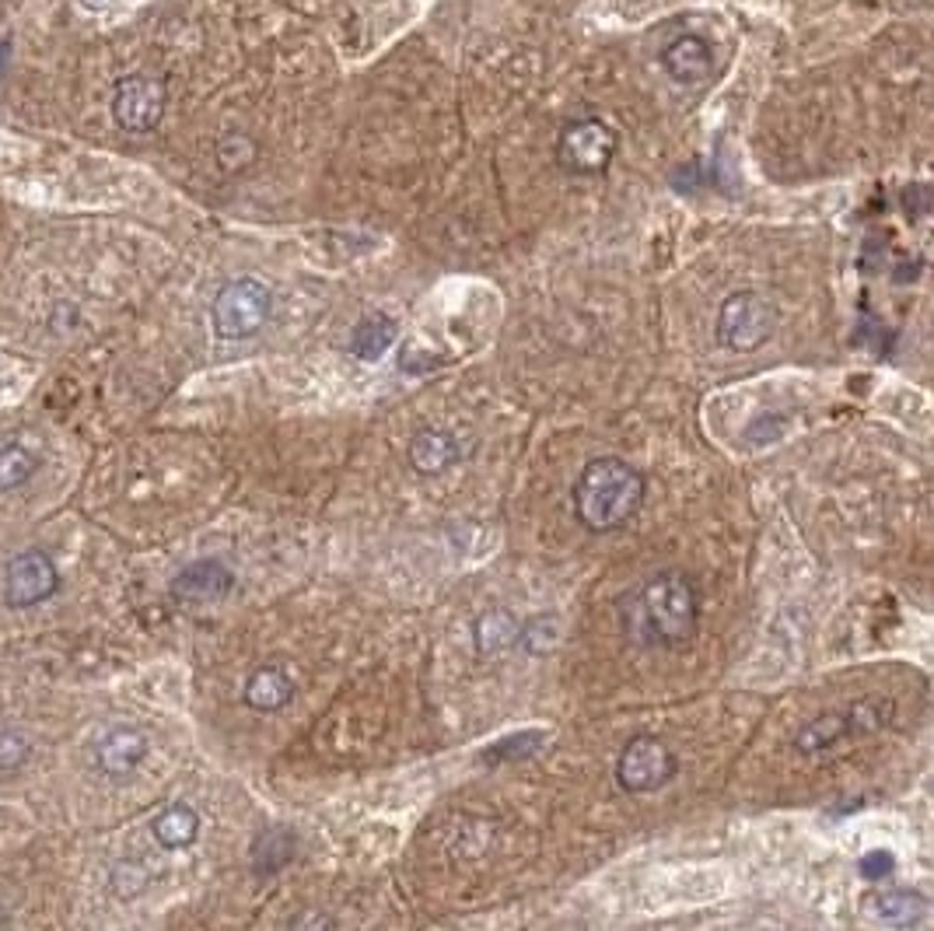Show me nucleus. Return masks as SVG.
<instances>
[{
    "label": "nucleus",
    "mask_w": 934,
    "mask_h": 931,
    "mask_svg": "<svg viewBox=\"0 0 934 931\" xmlns=\"http://www.w3.org/2000/svg\"><path fill=\"white\" fill-rule=\"evenodd\" d=\"M645 490V477L630 463L616 455H599L584 463L574 480V515L589 533H613L640 511Z\"/></svg>",
    "instance_id": "1"
},
{
    "label": "nucleus",
    "mask_w": 934,
    "mask_h": 931,
    "mask_svg": "<svg viewBox=\"0 0 934 931\" xmlns=\"http://www.w3.org/2000/svg\"><path fill=\"white\" fill-rule=\"evenodd\" d=\"M60 586L57 564L46 550H22L18 557H11L8 571H4V602L14 610H29L46 602Z\"/></svg>",
    "instance_id": "8"
},
{
    "label": "nucleus",
    "mask_w": 934,
    "mask_h": 931,
    "mask_svg": "<svg viewBox=\"0 0 934 931\" xmlns=\"http://www.w3.org/2000/svg\"><path fill=\"white\" fill-rule=\"evenodd\" d=\"M662 67L675 84H707L714 75V49L700 35H680L662 49Z\"/></svg>",
    "instance_id": "10"
},
{
    "label": "nucleus",
    "mask_w": 934,
    "mask_h": 931,
    "mask_svg": "<svg viewBox=\"0 0 934 931\" xmlns=\"http://www.w3.org/2000/svg\"><path fill=\"white\" fill-rule=\"evenodd\" d=\"M519 634H522V624L515 620V613H508V610H487L480 620H476L472 642H476V651L501 655V651H508V648L519 645Z\"/></svg>",
    "instance_id": "17"
},
{
    "label": "nucleus",
    "mask_w": 934,
    "mask_h": 931,
    "mask_svg": "<svg viewBox=\"0 0 934 931\" xmlns=\"http://www.w3.org/2000/svg\"><path fill=\"white\" fill-rule=\"evenodd\" d=\"M144 757H148V736L134 725H113L95 739V763L109 777L134 774Z\"/></svg>",
    "instance_id": "9"
},
{
    "label": "nucleus",
    "mask_w": 934,
    "mask_h": 931,
    "mask_svg": "<svg viewBox=\"0 0 934 931\" xmlns=\"http://www.w3.org/2000/svg\"><path fill=\"white\" fill-rule=\"evenodd\" d=\"M546 736L543 733H519V736H504L501 742H493L483 753V760H498V763H515V760H528L543 750Z\"/></svg>",
    "instance_id": "21"
},
{
    "label": "nucleus",
    "mask_w": 934,
    "mask_h": 931,
    "mask_svg": "<svg viewBox=\"0 0 934 931\" xmlns=\"http://www.w3.org/2000/svg\"><path fill=\"white\" fill-rule=\"evenodd\" d=\"M847 736H854L851 718H847V707H844V711H830V715H819V718H812L805 728H798L795 750H798L801 757H816V753L830 750V746H836L840 739H847Z\"/></svg>",
    "instance_id": "15"
},
{
    "label": "nucleus",
    "mask_w": 934,
    "mask_h": 931,
    "mask_svg": "<svg viewBox=\"0 0 934 931\" xmlns=\"http://www.w3.org/2000/svg\"><path fill=\"white\" fill-rule=\"evenodd\" d=\"M616 151H619L616 130L595 116H584L574 120L571 126H563V134L557 140V161L571 175H602L613 166Z\"/></svg>",
    "instance_id": "6"
},
{
    "label": "nucleus",
    "mask_w": 934,
    "mask_h": 931,
    "mask_svg": "<svg viewBox=\"0 0 934 931\" xmlns=\"http://www.w3.org/2000/svg\"><path fill=\"white\" fill-rule=\"evenodd\" d=\"M91 4H99V0H91Z\"/></svg>",
    "instance_id": "24"
},
{
    "label": "nucleus",
    "mask_w": 934,
    "mask_h": 931,
    "mask_svg": "<svg viewBox=\"0 0 934 931\" xmlns=\"http://www.w3.org/2000/svg\"><path fill=\"white\" fill-rule=\"evenodd\" d=\"M396 340V322L386 316V313H375V316H364L354 333H351V354L361 357V361H378L381 354L389 351Z\"/></svg>",
    "instance_id": "18"
},
{
    "label": "nucleus",
    "mask_w": 934,
    "mask_h": 931,
    "mask_svg": "<svg viewBox=\"0 0 934 931\" xmlns=\"http://www.w3.org/2000/svg\"><path fill=\"white\" fill-rule=\"evenodd\" d=\"M164 105H169V88L151 75H130L113 91V116L126 134L155 130L164 116Z\"/></svg>",
    "instance_id": "7"
},
{
    "label": "nucleus",
    "mask_w": 934,
    "mask_h": 931,
    "mask_svg": "<svg viewBox=\"0 0 934 931\" xmlns=\"http://www.w3.org/2000/svg\"><path fill=\"white\" fill-rule=\"evenodd\" d=\"M463 442L459 434L448 431V428H424L413 434V442L407 449V459L410 466L420 473V477H437V473L452 469L455 463L463 459Z\"/></svg>",
    "instance_id": "11"
},
{
    "label": "nucleus",
    "mask_w": 934,
    "mask_h": 931,
    "mask_svg": "<svg viewBox=\"0 0 934 931\" xmlns=\"http://www.w3.org/2000/svg\"><path fill=\"white\" fill-rule=\"evenodd\" d=\"M235 589V575L221 560H196L172 578V595L182 602H210L225 599Z\"/></svg>",
    "instance_id": "12"
},
{
    "label": "nucleus",
    "mask_w": 934,
    "mask_h": 931,
    "mask_svg": "<svg viewBox=\"0 0 934 931\" xmlns=\"http://www.w3.org/2000/svg\"><path fill=\"white\" fill-rule=\"evenodd\" d=\"M777 308L760 291H736L718 313V340L736 354H753L774 337Z\"/></svg>",
    "instance_id": "4"
},
{
    "label": "nucleus",
    "mask_w": 934,
    "mask_h": 931,
    "mask_svg": "<svg viewBox=\"0 0 934 931\" xmlns=\"http://www.w3.org/2000/svg\"><path fill=\"white\" fill-rule=\"evenodd\" d=\"M151 830H155V841L161 848L179 851V848H190L200 837V816H196V809L186 806V802H175V806L161 809L155 816Z\"/></svg>",
    "instance_id": "16"
},
{
    "label": "nucleus",
    "mask_w": 934,
    "mask_h": 931,
    "mask_svg": "<svg viewBox=\"0 0 934 931\" xmlns=\"http://www.w3.org/2000/svg\"><path fill=\"white\" fill-rule=\"evenodd\" d=\"M291 858H295V833L284 827H270L255 837L252 848V868L255 875H277Z\"/></svg>",
    "instance_id": "19"
},
{
    "label": "nucleus",
    "mask_w": 934,
    "mask_h": 931,
    "mask_svg": "<svg viewBox=\"0 0 934 931\" xmlns=\"http://www.w3.org/2000/svg\"><path fill=\"white\" fill-rule=\"evenodd\" d=\"M857 872H861V879H868V883H882V879H889V875L896 872V854H892V851H886V848H875V851H868L865 858H861Z\"/></svg>",
    "instance_id": "22"
},
{
    "label": "nucleus",
    "mask_w": 934,
    "mask_h": 931,
    "mask_svg": "<svg viewBox=\"0 0 934 931\" xmlns=\"http://www.w3.org/2000/svg\"><path fill=\"white\" fill-rule=\"evenodd\" d=\"M680 774V757L672 753L665 739L651 733H640L627 742L616 763V784L630 795H648L665 788V784Z\"/></svg>",
    "instance_id": "5"
},
{
    "label": "nucleus",
    "mask_w": 934,
    "mask_h": 931,
    "mask_svg": "<svg viewBox=\"0 0 934 931\" xmlns=\"http://www.w3.org/2000/svg\"><path fill=\"white\" fill-rule=\"evenodd\" d=\"M29 760V742L18 733L0 736V771H18Z\"/></svg>",
    "instance_id": "23"
},
{
    "label": "nucleus",
    "mask_w": 934,
    "mask_h": 931,
    "mask_svg": "<svg viewBox=\"0 0 934 931\" xmlns=\"http://www.w3.org/2000/svg\"><path fill=\"white\" fill-rule=\"evenodd\" d=\"M273 313V291L255 277L228 281L210 305L214 333L221 340H249L263 330Z\"/></svg>",
    "instance_id": "3"
},
{
    "label": "nucleus",
    "mask_w": 934,
    "mask_h": 931,
    "mask_svg": "<svg viewBox=\"0 0 934 931\" xmlns=\"http://www.w3.org/2000/svg\"><path fill=\"white\" fill-rule=\"evenodd\" d=\"M242 697H246V704L252 711H260V715H273V711L287 707L291 697H295V680H291L281 666H263V669H255L249 677Z\"/></svg>",
    "instance_id": "14"
},
{
    "label": "nucleus",
    "mask_w": 934,
    "mask_h": 931,
    "mask_svg": "<svg viewBox=\"0 0 934 931\" xmlns=\"http://www.w3.org/2000/svg\"><path fill=\"white\" fill-rule=\"evenodd\" d=\"M640 620L658 645H683L700 624V592L683 571L654 575L640 592Z\"/></svg>",
    "instance_id": "2"
},
{
    "label": "nucleus",
    "mask_w": 934,
    "mask_h": 931,
    "mask_svg": "<svg viewBox=\"0 0 934 931\" xmlns=\"http://www.w3.org/2000/svg\"><path fill=\"white\" fill-rule=\"evenodd\" d=\"M865 915L886 928H918L927 918V900L913 889H886L865 900Z\"/></svg>",
    "instance_id": "13"
},
{
    "label": "nucleus",
    "mask_w": 934,
    "mask_h": 931,
    "mask_svg": "<svg viewBox=\"0 0 934 931\" xmlns=\"http://www.w3.org/2000/svg\"><path fill=\"white\" fill-rule=\"evenodd\" d=\"M35 469H39V455L29 445L11 442L0 449V490H14V487L29 484Z\"/></svg>",
    "instance_id": "20"
}]
</instances>
